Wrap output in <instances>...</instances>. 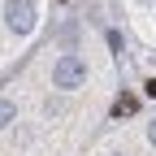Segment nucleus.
Wrapping results in <instances>:
<instances>
[{
    "label": "nucleus",
    "instance_id": "f257e3e1",
    "mask_svg": "<svg viewBox=\"0 0 156 156\" xmlns=\"http://www.w3.org/2000/svg\"><path fill=\"white\" fill-rule=\"evenodd\" d=\"M83 83H87V61H83V56H74V52H65L61 61L52 65V87L74 91V87H83Z\"/></svg>",
    "mask_w": 156,
    "mask_h": 156
},
{
    "label": "nucleus",
    "instance_id": "f03ea898",
    "mask_svg": "<svg viewBox=\"0 0 156 156\" xmlns=\"http://www.w3.org/2000/svg\"><path fill=\"white\" fill-rule=\"evenodd\" d=\"M5 17H9V26L17 35L35 30V5H30V0H9V5H5Z\"/></svg>",
    "mask_w": 156,
    "mask_h": 156
},
{
    "label": "nucleus",
    "instance_id": "7ed1b4c3",
    "mask_svg": "<svg viewBox=\"0 0 156 156\" xmlns=\"http://www.w3.org/2000/svg\"><path fill=\"white\" fill-rule=\"evenodd\" d=\"M134 108H139V100H134L130 91H122V95L113 100V117H134Z\"/></svg>",
    "mask_w": 156,
    "mask_h": 156
},
{
    "label": "nucleus",
    "instance_id": "20e7f679",
    "mask_svg": "<svg viewBox=\"0 0 156 156\" xmlns=\"http://www.w3.org/2000/svg\"><path fill=\"white\" fill-rule=\"evenodd\" d=\"M13 117H17V108H13L9 100H0V126H9V122H13Z\"/></svg>",
    "mask_w": 156,
    "mask_h": 156
},
{
    "label": "nucleus",
    "instance_id": "39448f33",
    "mask_svg": "<svg viewBox=\"0 0 156 156\" xmlns=\"http://www.w3.org/2000/svg\"><path fill=\"white\" fill-rule=\"evenodd\" d=\"M143 91H147V95H152V100H156V78H152V83H147V87H143Z\"/></svg>",
    "mask_w": 156,
    "mask_h": 156
},
{
    "label": "nucleus",
    "instance_id": "423d86ee",
    "mask_svg": "<svg viewBox=\"0 0 156 156\" xmlns=\"http://www.w3.org/2000/svg\"><path fill=\"white\" fill-rule=\"evenodd\" d=\"M147 139H152V147H156V122H152V126H147Z\"/></svg>",
    "mask_w": 156,
    "mask_h": 156
},
{
    "label": "nucleus",
    "instance_id": "0eeeda50",
    "mask_svg": "<svg viewBox=\"0 0 156 156\" xmlns=\"http://www.w3.org/2000/svg\"><path fill=\"white\" fill-rule=\"evenodd\" d=\"M117 156H122V152H117Z\"/></svg>",
    "mask_w": 156,
    "mask_h": 156
}]
</instances>
